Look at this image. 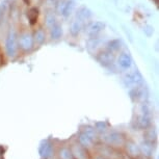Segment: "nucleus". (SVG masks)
Wrapping results in <instances>:
<instances>
[{"label": "nucleus", "mask_w": 159, "mask_h": 159, "mask_svg": "<svg viewBox=\"0 0 159 159\" xmlns=\"http://www.w3.org/2000/svg\"><path fill=\"white\" fill-rule=\"evenodd\" d=\"M18 30L15 24L8 27L7 34L4 38V45H3V54L7 59L14 61L19 56V47H18Z\"/></svg>", "instance_id": "obj_1"}, {"label": "nucleus", "mask_w": 159, "mask_h": 159, "mask_svg": "<svg viewBox=\"0 0 159 159\" xmlns=\"http://www.w3.org/2000/svg\"><path fill=\"white\" fill-rule=\"evenodd\" d=\"M18 47H19V52L22 54H29L35 49L32 30L28 28L18 30Z\"/></svg>", "instance_id": "obj_2"}, {"label": "nucleus", "mask_w": 159, "mask_h": 159, "mask_svg": "<svg viewBox=\"0 0 159 159\" xmlns=\"http://www.w3.org/2000/svg\"><path fill=\"white\" fill-rule=\"evenodd\" d=\"M77 7L76 0H57L54 7L55 14L64 19H69Z\"/></svg>", "instance_id": "obj_3"}, {"label": "nucleus", "mask_w": 159, "mask_h": 159, "mask_svg": "<svg viewBox=\"0 0 159 159\" xmlns=\"http://www.w3.org/2000/svg\"><path fill=\"white\" fill-rule=\"evenodd\" d=\"M95 58L97 62H99V65L102 66L104 68H109L116 64V55L115 53L110 52L107 49H101L99 52H97L95 54Z\"/></svg>", "instance_id": "obj_4"}, {"label": "nucleus", "mask_w": 159, "mask_h": 159, "mask_svg": "<svg viewBox=\"0 0 159 159\" xmlns=\"http://www.w3.org/2000/svg\"><path fill=\"white\" fill-rule=\"evenodd\" d=\"M105 28H106V24L103 21H91L84 26V32L88 38H96L101 35Z\"/></svg>", "instance_id": "obj_5"}, {"label": "nucleus", "mask_w": 159, "mask_h": 159, "mask_svg": "<svg viewBox=\"0 0 159 159\" xmlns=\"http://www.w3.org/2000/svg\"><path fill=\"white\" fill-rule=\"evenodd\" d=\"M116 64L119 69L123 71H128L130 70L132 65H133V58L127 50H122L121 52L116 54Z\"/></svg>", "instance_id": "obj_6"}, {"label": "nucleus", "mask_w": 159, "mask_h": 159, "mask_svg": "<svg viewBox=\"0 0 159 159\" xmlns=\"http://www.w3.org/2000/svg\"><path fill=\"white\" fill-rule=\"evenodd\" d=\"M74 19H76L77 21H79L80 23H82L83 25H86L89 22H91L93 19V11L89 7H88L86 5H80L79 7H76V10L74 11Z\"/></svg>", "instance_id": "obj_7"}, {"label": "nucleus", "mask_w": 159, "mask_h": 159, "mask_svg": "<svg viewBox=\"0 0 159 159\" xmlns=\"http://www.w3.org/2000/svg\"><path fill=\"white\" fill-rule=\"evenodd\" d=\"M105 43H106V42H105L104 39H102L100 35L96 38H88L85 47L91 54L95 55L96 53L99 52L101 49H103Z\"/></svg>", "instance_id": "obj_8"}, {"label": "nucleus", "mask_w": 159, "mask_h": 159, "mask_svg": "<svg viewBox=\"0 0 159 159\" xmlns=\"http://www.w3.org/2000/svg\"><path fill=\"white\" fill-rule=\"evenodd\" d=\"M32 37H34L35 48L42 47L46 44V42L48 40V31L42 25L37 26L32 30Z\"/></svg>", "instance_id": "obj_9"}, {"label": "nucleus", "mask_w": 159, "mask_h": 159, "mask_svg": "<svg viewBox=\"0 0 159 159\" xmlns=\"http://www.w3.org/2000/svg\"><path fill=\"white\" fill-rule=\"evenodd\" d=\"M11 0H0V27L4 26L10 21Z\"/></svg>", "instance_id": "obj_10"}, {"label": "nucleus", "mask_w": 159, "mask_h": 159, "mask_svg": "<svg viewBox=\"0 0 159 159\" xmlns=\"http://www.w3.org/2000/svg\"><path fill=\"white\" fill-rule=\"evenodd\" d=\"M58 16L55 14L54 11L52 10H45L44 18H43V27L48 31L51 27L55 25L56 23H58Z\"/></svg>", "instance_id": "obj_11"}, {"label": "nucleus", "mask_w": 159, "mask_h": 159, "mask_svg": "<svg viewBox=\"0 0 159 159\" xmlns=\"http://www.w3.org/2000/svg\"><path fill=\"white\" fill-rule=\"evenodd\" d=\"M62 35H64V29L61 23H56L53 27H51L48 30V39L52 42H58L61 40Z\"/></svg>", "instance_id": "obj_12"}, {"label": "nucleus", "mask_w": 159, "mask_h": 159, "mask_svg": "<svg viewBox=\"0 0 159 159\" xmlns=\"http://www.w3.org/2000/svg\"><path fill=\"white\" fill-rule=\"evenodd\" d=\"M83 31H84V25L82 23H80L76 19H73L71 21L70 25H69V34L72 38H78Z\"/></svg>", "instance_id": "obj_13"}, {"label": "nucleus", "mask_w": 159, "mask_h": 159, "mask_svg": "<svg viewBox=\"0 0 159 159\" xmlns=\"http://www.w3.org/2000/svg\"><path fill=\"white\" fill-rule=\"evenodd\" d=\"M123 42L121 39H112V40H109V41H106V43L104 45V48L107 49L110 52L115 53L116 55L119 52H121L123 50Z\"/></svg>", "instance_id": "obj_14"}, {"label": "nucleus", "mask_w": 159, "mask_h": 159, "mask_svg": "<svg viewBox=\"0 0 159 159\" xmlns=\"http://www.w3.org/2000/svg\"><path fill=\"white\" fill-rule=\"evenodd\" d=\"M124 79H125V81H127L128 84H130V85L131 84L137 85V84H139V83H142V81H143L142 74H140L137 70H134V71L127 73Z\"/></svg>", "instance_id": "obj_15"}, {"label": "nucleus", "mask_w": 159, "mask_h": 159, "mask_svg": "<svg viewBox=\"0 0 159 159\" xmlns=\"http://www.w3.org/2000/svg\"><path fill=\"white\" fill-rule=\"evenodd\" d=\"M26 17H27L28 23L30 24L31 26H34L35 24L38 23L39 17H40V10H39V7H29V8L27 10V13H26Z\"/></svg>", "instance_id": "obj_16"}, {"label": "nucleus", "mask_w": 159, "mask_h": 159, "mask_svg": "<svg viewBox=\"0 0 159 159\" xmlns=\"http://www.w3.org/2000/svg\"><path fill=\"white\" fill-rule=\"evenodd\" d=\"M56 3H57V0H43V2H42L45 10H52V11H54Z\"/></svg>", "instance_id": "obj_17"}, {"label": "nucleus", "mask_w": 159, "mask_h": 159, "mask_svg": "<svg viewBox=\"0 0 159 159\" xmlns=\"http://www.w3.org/2000/svg\"><path fill=\"white\" fill-rule=\"evenodd\" d=\"M143 34L147 35V37L150 38V37H152L153 34H154V27H153L152 25L147 24V25H145L143 27Z\"/></svg>", "instance_id": "obj_18"}, {"label": "nucleus", "mask_w": 159, "mask_h": 159, "mask_svg": "<svg viewBox=\"0 0 159 159\" xmlns=\"http://www.w3.org/2000/svg\"><path fill=\"white\" fill-rule=\"evenodd\" d=\"M43 0H28L29 7H40Z\"/></svg>", "instance_id": "obj_19"}, {"label": "nucleus", "mask_w": 159, "mask_h": 159, "mask_svg": "<svg viewBox=\"0 0 159 159\" xmlns=\"http://www.w3.org/2000/svg\"><path fill=\"white\" fill-rule=\"evenodd\" d=\"M1 58H2V54H1V51H0V62H1Z\"/></svg>", "instance_id": "obj_20"}]
</instances>
